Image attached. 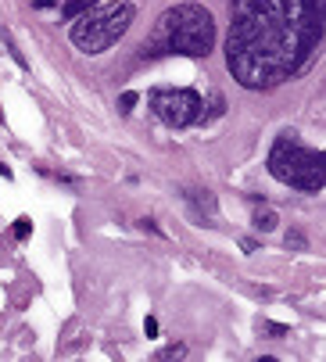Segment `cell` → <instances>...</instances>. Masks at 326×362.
I'll return each instance as SVG.
<instances>
[{
    "label": "cell",
    "mask_w": 326,
    "mask_h": 362,
    "mask_svg": "<svg viewBox=\"0 0 326 362\" xmlns=\"http://www.w3.org/2000/svg\"><path fill=\"white\" fill-rule=\"evenodd\" d=\"M158 358H187V344H169V348H161Z\"/></svg>",
    "instance_id": "obj_9"
},
{
    "label": "cell",
    "mask_w": 326,
    "mask_h": 362,
    "mask_svg": "<svg viewBox=\"0 0 326 362\" xmlns=\"http://www.w3.org/2000/svg\"><path fill=\"white\" fill-rule=\"evenodd\" d=\"M133 105H136V93H133V90H126V93L119 97V108H122V112H133Z\"/></svg>",
    "instance_id": "obj_10"
},
{
    "label": "cell",
    "mask_w": 326,
    "mask_h": 362,
    "mask_svg": "<svg viewBox=\"0 0 326 362\" xmlns=\"http://www.w3.org/2000/svg\"><path fill=\"white\" fill-rule=\"evenodd\" d=\"M93 8H97V0H65V4H62V18L65 22H76V18L90 15Z\"/></svg>",
    "instance_id": "obj_6"
},
{
    "label": "cell",
    "mask_w": 326,
    "mask_h": 362,
    "mask_svg": "<svg viewBox=\"0 0 326 362\" xmlns=\"http://www.w3.org/2000/svg\"><path fill=\"white\" fill-rule=\"evenodd\" d=\"M269 173L294 190L315 194L326 187V151L305 147L298 133H280L269 151Z\"/></svg>",
    "instance_id": "obj_3"
},
{
    "label": "cell",
    "mask_w": 326,
    "mask_h": 362,
    "mask_svg": "<svg viewBox=\"0 0 326 362\" xmlns=\"http://www.w3.org/2000/svg\"><path fill=\"white\" fill-rule=\"evenodd\" d=\"M262 330L273 334V337H284V334H287V327H280V323H262Z\"/></svg>",
    "instance_id": "obj_12"
},
{
    "label": "cell",
    "mask_w": 326,
    "mask_h": 362,
    "mask_svg": "<svg viewBox=\"0 0 326 362\" xmlns=\"http://www.w3.org/2000/svg\"><path fill=\"white\" fill-rule=\"evenodd\" d=\"M215 47V22L211 11L201 4H176L161 11L151 36L144 40V54H183V58H208Z\"/></svg>",
    "instance_id": "obj_2"
},
{
    "label": "cell",
    "mask_w": 326,
    "mask_h": 362,
    "mask_svg": "<svg viewBox=\"0 0 326 362\" xmlns=\"http://www.w3.org/2000/svg\"><path fill=\"white\" fill-rule=\"evenodd\" d=\"M284 244H287V247H294V251H305V247H308L305 233H298V230H291V233L284 237Z\"/></svg>",
    "instance_id": "obj_8"
},
{
    "label": "cell",
    "mask_w": 326,
    "mask_h": 362,
    "mask_svg": "<svg viewBox=\"0 0 326 362\" xmlns=\"http://www.w3.org/2000/svg\"><path fill=\"white\" fill-rule=\"evenodd\" d=\"M133 18H136V8L129 0H119V4H107V8H93L90 15L72 22V43L83 54H104L107 47H115L129 33Z\"/></svg>",
    "instance_id": "obj_4"
},
{
    "label": "cell",
    "mask_w": 326,
    "mask_h": 362,
    "mask_svg": "<svg viewBox=\"0 0 326 362\" xmlns=\"http://www.w3.org/2000/svg\"><path fill=\"white\" fill-rule=\"evenodd\" d=\"M29 230H33V226H29V219H18V223H15V237H18V240H25V237H29Z\"/></svg>",
    "instance_id": "obj_11"
},
{
    "label": "cell",
    "mask_w": 326,
    "mask_h": 362,
    "mask_svg": "<svg viewBox=\"0 0 326 362\" xmlns=\"http://www.w3.org/2000/svg\"><path fill=\"white\" fill-rule=\"evenodd\" d=\"M251 223H255V230L269 233V230H276V212H269V209H265V212H255Z\"/></svg>",
    "instance_id": "obj_7"
},
{
    "label": "cell",
    "mask_w": 326,
    "mask_h": 362,
    "mask_svg": "<svg viewBox=\"0 0 326 362\" xmlns=\"http://www.w3.org/2000/svg\"><path fill=\"white\" fill-rule=\"evenodd\" d=\"M240 247H244V251H258V240H251V237H244V240H240Z\"/></svg>",
    "instance_id": "obj_13"
},
{
    "label": "cell",
    "mask_w": 326,
    "mask_h": 362,
    "mask_svg": "<svg viewBox=\"0 0 326 362\" xmlns=\"http://www.w3.org/2000/svg\"><path fill=\"white\" fill-rule=\"evenodd\" d=\"M151 108H154V115H158L161 122L173 126V129L204 122V100H201L197 90H176V86L154 90V93H151Z\"/></svg>",
    "instance_id": "obj_5"
},
{
    "label": "cell",
    "mask_w": 326,
    "mask_h": 362,
    "mask_svg": "<svg viewBox=\"0 0 326 362\" xmlns=\"http://www.w3.org/2000/svg\"><path fill=\"white\" fill-rule=\"evenodd\" d=\"M326 33V0H230L226 69L244 90L301 76Z\"/></svg>",
    "instance_id": "obj_1"
}]
</instances>
